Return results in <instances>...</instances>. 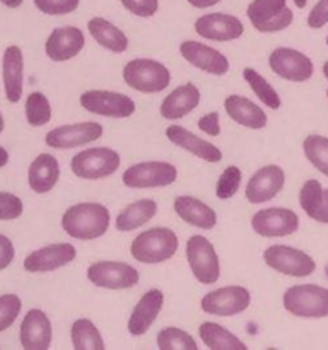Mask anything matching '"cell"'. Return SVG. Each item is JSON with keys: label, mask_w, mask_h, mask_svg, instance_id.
Here are the masks:
<instances>
[{"label": "cell", "mask_w": 328, "mask_h": 350, "mask_svg": "<svg viewBox=\"0 0 328 350\" xmlns=\"http://www.w3.org/2000/svg\"><path fill=\"white\" fill-rule=\"evenodd\" d=\"M111 222L109 211L96 202H81L65 211L62 228L70 238L92 241L106 234Z\"/></svg>", "instance_id": "cell-1"}, {"label": "cell", "mask_w": 328, "mask_h": 350, "mask_svg": "<svg viewBox=\"0 0 328 350\" xmlns=\"http://www.w3.org/2000/svg\"><path fill=\"white\" fill-rule=\"evenodd\" d=\"M176 232L167 228H152L140 232L130 245V253L140 263L156 265V263L167 262L178 252Z\"/></svg>", "instance_id": "cell-2"}, {"label": "cell", "mask_w": 328, "mask_h": 350, "mask_svg": "<svg viewBox=\"0 0 328 350\" xmlns=\"http://www.w3.org/2000/svg\"><path fill=\"white\" fill-rule=\"evenodd\" d=\"M123 81L142 94L164 91L171 82V74L164 64L150 58H135L123 67Z\"/></svg>", "instance_id": "cell-3"}, {"label": "cell", "mask_w": 328, "mask_h": 350, "mask_svg": "<svg viewBox=\"0 0 328 350\" xmlns=\"http://www.w3.org/2000/svg\"><path fill=\"white\" fill-rule=\"evenodd\" d=\"M284 308L287 313L299 318H327L328 317V289L327 287L301 284L292 286L284 293Z\"/></svg>", "instance_id": "cell-4"}, {"label": "cell", "mask_w": 328, "mask_h": 350, "mask_svg": "<svg viewBox=\"0 0 328 350\" xmlns=\"http://www.w3.org/2000/svg\"><path fill=\"white\" fill-rule=\"evenodd\" d=\"M122 157L109 147H91L75 154L70 161V170L81 180H102L116 173Z\"/></svg>", "instance_id": "cell-5"}, {"label": "cell", "mask_w": 328, "mask_h": 350, "mask_svg": "<svg viewBox=\"0 0 328 350\" xmlns=\"http://www.w3.org/2000/svg\"><path fill=\"white\" fill-rule=\"evenodd\" d=\"M187 260L195 279L204 286L215 284L221 277V263L214 245L205 236L195 234L187 241Z\"/></svg>", "instance_id": "cell-6"}, {"label": "cell", "mask_w": 328, "mask_h": 350, "mask_svg": "<svg viewBox=\"0 0 328 350\" xmlns=\"http://www.w3.org/2000/svg\"><path fill=\"white\" fill-rule=\"evenodd\" d=\"M178 180V170L166 161H146L126 167L122 181L128 188H163Z\"/></svg>", "instance_id": "cell-7"}, {"label": "cell", "mask_w": 328, "mask_h": 350, "mask_svg": "<svg viewBox=\"0 0 328 350\" xmlns=\"http://www.w3.org/2000/svg\"><path fill=\"white\" fill-rule=\"evenodd\" d=\"M79 103L85 111L108 116V118H128L137 109L135 101L130 96L115 91H105V89L82 92Z\"/></svg>", "instance_id": "cell-8"}, {"label": "cell", "mask_w": 328, "mask_h": 350, "mask_svg": "<svg viewBox=\"0 0 328 350\" xmlns=\"http://www.w3.org/2000/svg\"><path fill=\"white\" fill-rule=\"evenodd\" d=\"M248 19L260 33H277L292 24L294 14L286 0H253L248 5Z\"/></svg>", "instance_id": "cell-9"}, {"label": "cell", "mask_w": 328, "mask_h": 350, "mask_svg": "<svg viewBox=\"0 0 328 350\" xmlns=\"http://www.w3.org/2000/svg\"><path fill=\"white\" fill-rule=\"evenodd\" d=\"M89 282L96 287L111 291L132 289L139 284L140 273L125 262H96L87 269Z\"/></svg>", "instance_id": "cell-10"}, {"label": "cell", "mask_w": 328, "mask_h": 350, "mask_svg": "<svg viewBox=\"0 0 328 350\" xmlns=\"http://www.w3.org/2000/svg\"><path fill=\"white\" fill-rule=\"evenodd\" d=\"M249 304L251 294L241 286H228L210 291L200 301L202 311L214 317H236L248 310Z\"/></svg>", "instance_id": "cell-11"}, {"label": "cell", "mask_w": 328, "mask_h": 350, "mask_svg": "<svg viewBox=\"0 0 328 350\" xmlns=\"http://www.w3.org/2000/svg\"><path fill=\"white\" fill-rule=\"evenodd\" d=\"M263 262L275 272L289 277H308L316 270V263L304 252L286 245H273L263 252Z\"/></svg>", "instance_id": "cell-12"}, {"label": "cell", "mask_w": 328, "mask_h": 350, "mask_svg": "<svg viewBox=\"0 0 328 350\" xmlns=\"http://www.w3.org/2000/svg\"><path fill=\"white\" fill-rule=\"evenodd\" d=\"M102 125L98 122H82L72 125H62L50 130L44 137V144L51 149H75V147L87 146L102 137Z\"/></svg>", "instance_id": "cell-13"}, {"label": "cell", "mask_w": 328, "mask_h": 350, "mask_svg": "<svg viewBox=\"0 0 328 350\" xmlns=\"http://www.w3.org/2000/svg\"><path fill=\"white\" fill-rule=\"evenodd\" d=\"M251 228L263 238H284L297 231L299 217L290 208H263L251 217Z\"/></svg>", "instance_id": "cell-14"}, {"label": "cell", "mask_w": 328, "mask_h": 350, "mask_svg": "<svg viewBox=\"0 0 328 350\" xmlns=\"http://www.w3.org/2000/svg\"><path fill=\"white\" fill-rule=\"evenodd\" d=\"M273 74L290 82H306L313 77V62L292 48H275L269 58Z\"/></svg>", "instance_id": "cell-15"}, {"label": "cell", "mask_w": 328, "mask_h": 350, "mask_svg": "<svg viewBox=\"0 0 328 350\" xmlns=\"http://www.w3.org/2000/svg\"><path fill=\"white\" fill-rule=\"evenodd\" d=\"M77 256V250L70 243H55V245L43 246L34 250L33 253L24 258V270L29 273H44L55 272L62 267L72 263Z\"/></svg>", "instance_id": "cell-16"}, {"label": "cell", "mask_w": 328, "mask_h": 350, "mask_svg": "<svg viewBox=\"0 0 328 350\" xmlns=\"http://www.w3.org/2000/svg\"><path fill=\"white\" fill-rule=\"evenodd\" d=\"M284 183H286V173L280 166L269 164V166L260 167L246 183V200L253 205L265 204L280 193Z\"/></svg>", "instance_id": "cell-17"}, {"label": "cell", "mask_w": 328, "mask_h": 350, "mask_svg": "<svg viewBox=\"0 0 328 350\" xmlns=\"http://www.w3.org/2000/svg\"><path fill=\"white\" fill-rule=\"evenodd\" d=\"M195 31L198 36L210 41H232L245 33L241 21L231 14L212 12L200 16L195 21Z\"/></svg>", "instance_id": "cell-18"}, {"label": "cell", "mask_w": 328, "mask_h": 350, "mask_svg": "<svg viewBox=\"0 0 328 350\" xmlns=\"http://www.w3.org/2000/svg\"><path fill=\"white\" fill-rule=\"evenodd\" d=\"M84 44L85 36L82 29L75 26L57 27V29L51 31L46 43H44V53L50 60L60 64V62H67L77 57Z\"/></svg>", "instance_id": "cell-19"}, {"label": "cell", "mask_w": 328, "mask_h": 350, "mask_svg": "<svg viewBox=\"0 0 328 350\" xmlns=\"http://www.w3.org/2000/svg\"><path fill=\"white\" fill-rule=\"evenodd\" d=\"M20 345L24 350H48L53 338L50 318L41 310H29L19 328Z\"/></svg>", "instance_id": "cell-20"}, {"label": "cell", "mask_w": 328, "mask_h": 350, "mask_svg": "<svg viewBox=\"0 0 328 350\" xmlns=\"http://www.w3.org/2000/svg\"><path fill=\"white\" fill-rule=\"evenodd\" d=\"M180 55L188 64L197 67L198 70L207 72V74L224 75L229 72V60L226 58V55H222L215 48L198 43V41H183L180 44Z\"/></svg>", "instance_id": "cell-21"}, {"label": "cell", "mask_w": 328, "mask_h": 350, "mask_svg": "<svg viewBox=\"0 0 328 350\" xmlns=\"http://www.w3.org/2000/svg\"><path fill=\"white\" fill-rule=\"evenodd\" d=\"M164 304V294L159 289H150L144 294L139 299V303L133 308L132 314L128 318V334L133 337H142L149 332V328L152 327L154 321L159 317L161 310H163Z\"/></svg>", "instance_id": "cell-22"}, {"label": "cell", "mask_w": 328, "mask_h": 350, "mask_svg": "<svg viewBox=\"0 0 328 350\" xmlns=\"http://www.w3.org/2000/svg\"><path fill=\"white\" fill-rule=\"evenodd\" d=\"M166 137L169 142L174 144V146L187 150V152L193 154V156H197L198 159L205 161V163L214 164V163H221L222 161V152L217 146L200 139V137L191 133L190 130L184 129V126L169 125L166 129Z\"/></svg>", "instance_id": "cell-23"}, {"label": "cell", "mask_w": 328, "mask_h": 350, "mask_svg": "<svg viewBox=\"0 0 328 350\" xmlns=\"http://www.w3.org/2000/svg\"><path fill=\"white\" fill-rule=\"evenodd\" d=\"M2 77L7 101L19 103L24 91V55L16 44H10L3 51Z\"/></svg>", "instance_id": "cell-24"}, {"label": "cell", "mask_w": 328, "mask_h": 350, "mask_svg": "<svg viewBox=\"0 0 328 350\" xmlns=\"http://www.w3.org/2000/svg\"><path fill=\"white\" fill-rule=\"evenodd\" d=\"M200 91L195 84L187 82L183 85H178L174 91H171L161 103L159 113L164 120H180L184 118L188 113L193 111L200 103Z\"/></svg>", "instance_id": "cell-25"}, {"label": "cell", "mask_w": 328, "mask_h": 350, "mask_svg": "<svg viewBox=\"0 0 328 350\" xmlns=\"http://www.w3.org/2000/svg\"><path fill=\"white\" fill-rule=\"evenodd\" d=\"M173 208L181 221L193 226L197 229H214L217 224V214L212 207L204 204L198 198L190 197V195H181L173 202Z\"/></svg>", "instance_id": "cell-26"}, {"label": "cell", "mask_w": 328, "mask_h": 350, "mask_svg": "<svg viewBox=\"0 0 328 350\" xmlns=\"http://www.w3.org/2000/svg\"><path fill=\"white\" fill-rule=\"evenodd\" d=\"M60 180V164L51 154L41 152L31 163L27 171V183L34 193H48Z\"/></svg>", "instance_id": "cell-27"}, {"label": "cell", "mask_w": 328, "mask_h": 350, "mask_svg": "<svg viewBox=\"0 0 328 350\" xmlns=\"http://www.w3.org/2000/svg\"><path fill=\"white\" fill-rule=\"evenodd\" d=\"M224 108L229 118H232L236 123L246 126V129L260 130L266 125L265 111L245 96H228L224 101Z\"/></svg>", "instance_id": "cell-28"}, {"label": "cell", "mask_w": 328, "mask_h": 350, "mask_svg": "<svg viewBox=\"0 0 328 350\" xmlns=\"http://www.w3.org/2000/svg\"><path fill=\"white\" fill-rule=\"evenodd\" d=\"M89 34L94 38L96 43L111 53H123L128 48V38L120 27L109 23L105 17H92L87 23Z\"/></svg>", "instance_id": "cell-29"}, {"label": "cell", "mask_w": 328, "mask_h": 350, "mask_svg": "<svg viewBox=\"0 0 328 350\" xmlns=\"http://www.w3.org/2000/svg\"><path fill=\"white\" fill-rule=\"evenodd\" d=\"M156 214H157L156 202L150 200V198L137 200L120 212L118 217H116V229L122 232L135 231L137 228H142V226L147 224L150 219H154V215Z\"/></svg>", "instance_id": "cell-30"}, {"label": "cell", "mask_w": 328, "mask_h": 350, "mask_svg": "<svg viewBox=\"0 0 328 350\" xmlns=\"http://www.w3.org/2000/svg\"><path fill=\"white\" fill-rule=\"evenodd\" d=\"M198 335L210 350H246L245 342L239 340L232 332L212 321H205L198 327Z\"/></svg>", "instance_id": "cell-31"}, {"label": "cell", "mask_w": 328, "mask_h": 350, "mask_svg": "<svg viewBox=\"0 0 328 350\" xmlns=\"http://www.w3.org/2000/svg\"><path fill=\"white\" fill-rule=\"evenodd\" d=\"M72 345L75 350H105V340L89 318H79L70 328Z\"/></svg>", "instance_id": "cell-32"}, {"label": "cell", "mask_w": 328, "mask_h": 350, "mask_svg": "<svg viewBox=\"0 0 328 350\" xmlns=\"http://www.w3.org/2000/svg\"><path fill=\"white\" fill-rule=\"evenodd\" d=\"M243 77L248 82V85L251 88V91L255 92L256 98L262 101V105L269 106L272 109H279L282 101H280V96L277 94V91L273 89V85L266 81L263 75H260L255 68H245L243 70Z\"/></svg>", "instance_id": "cell-33"}, {"label": "cell", "mask_w": 328, "mask_h": 350, "mask_svg": "<svg viewBox=\"0 0 328 350\" xmlns=\"http://www.w3.org/2000/svg\"><path fill=\"white\" fill-rule=\"evenodd\" d=\"M26 120L31 126H44L51 120V105L43 92H31L24 105Z\"/></svg>", "instance_id": "cell-34"}, {"label": "cell", "mask_w": 328, "mask_h": 350, "mask_svg": "<svg viewBox=\"0 0 328 350\" xmlns=\"http://www.w3.org/2000/svg\"><path fill=\"white\" fill-rule=\"evenodd\" d=\"M306 159L320 173L328 176V139L323 135H308L303 142Z\"/></svg>", "instance_id": "cell-35"}, {"label": "cell", "mask_w": 328, "mask_h": 350, "mask_svg": "<svg viewBox=\"0 0 328 350\" xmlns=\"http://www.w3.org/2000/svg\"><path fill=\"white\" fill-rule=\"evenodd\" d=\"M157 347L161 350H198V344L188 332L167 327L157 334Z\"/></svg>", "instance_id": "cell-36"}, {"label": "cell", "mask_w": 328, "mask_h": 350, "mask_svg": "<svg viewBox=\"0 0 328 350\" xmlns=\"http://www.w3.org/2000/svg\"><path fill=\"white\" fill-rule=\"evenodd\" d=\"M241 170L238 166H228L217 180V187H215V195L219 200H229L238 193L239 187H241Z\"/></svg>", "instance_id": "cell-37"}, {"label": "cell", "mask_w": 328, "mask_h": 350, "mask_svg": "<svg viewBox=\"0 0 328 350\" xmlns=\"http://www.w3.org/2000/svg\"><path fill=\"white\" fill-rule=\"evenodd\" d=\"M23 310V301L16 294L0 296V334L9 330Z\"/></svg>", "instance_id": "cell-38"}, {"label": "cell", "mask_w": 328, "mask_h": 350, "mask_svg": "<svg viewBox=\"0 0 328 350\" xmlns=\"http://www.w3.org/2000/svg\"><path fill=\"white\" fill-rule=\"evenodd\" d=\"M321 191H323V188H321V183L318 180H308L301 188L299 204L301 208L308 214V217H311L313 212L316 211L318 204H320Z\"/></svg>", "instance_id": "cell-39"}, {"label": "cell", "mask_w": 328, "mask_h": 350, "mask_svg": "<svg viewBox=\"0 0 328 350\" xmlns=\"http://www.w3.org/2000/svg\"><path fill=\"white\" fill-rule=\"evenodd\" d=\"M24 204L17 195L0 191V221H14L23 215Z\"/></svg>", "instance_id": "cell-40"}, {"label": "cell", "mask_w": 328, "mask_h": 350, "mask_svg": "<svg viewBox=\"0 0 328 350\" xmlns=\"http://www.w3.org/2000/svg\"><path fill=\"white\" fill-rule=\"evenodd\" d=\"M81 0H34V5L46 16H65L74 12Z\"/></svg>", "instance_id": "cell-41"}, {"label": "cell", "mask_w": 328, "mask_h": 350, "mask_svg": "<svg viewBox=\"0 0 328 350\" xmlns=\"http://www.w3.org/2000/svg\"><path fill=\"white\" fill-rule=\"evenodd\" d=\"M120 2L137 17H150L159 9V0H120Z\"/></svg>", "instance_id": "cell-42"}, {"label": "cell", "mask_w": 328, "mask_h": 350, "mask_svg": "<svg viewBox=\"0 0 328 350\" xmlns=\"http://www.w3.org/2000/svg\"><path fill=\"white\" fill-rule=\"evenodd\" d=\"M328 23V0H320L316 5L311 9L308 16V26L313 29H320Z\"/></svg>", "instance_id": "cell-43"}, {"label": "cell", "mask_w": 328, "mask_h": 350, "mask_svg": "<svg viewBox=\"0 0 328 350\" xmlns=\"http://www.w3.org/2000/svg\"><path fill=\"white\" fill-rule=\"evenodd\" d=\"M198 129L210 137L221 135V123H219V113L210 111L198 120Z\"/></svg>", "instance_id": "cell-44"}, {"label": "cell", "mask_w": 328, "mask_h": 350, "mask_svg": "<svg viewBox=\"0 0 328 350\" xmlns=\"http://www.w3.org/2000/svg\"><path fill=\"white\" fill-rule=\"evenodd\" d=\"M16 258V248L10 238L5 234H0V270L9 269L10 263Z\"/></svg>", "instance_id": "cell-45"}, {"label": "cell", "mask_w": 328, "mask_h": 350, "mask_svg": "<svg viewBox=\"0 0 328 350\" xmlns=\"http://www.w3.org/2000/svg\"><path fill=\"white\" fill-rule=\"evenodd\" d=\"M311 219L316 222H321V224H328V190L321 191L320 204H318L316 211L313 212Z\"/></svg>", "instance_id": "cell-46"}, {"label": "cell", "mask_w": 328, "mask_h": 350, "mask_svg": "<svg viewBox=\"0 0 328 350\" xmlns=\"http://www.w3.org/2000/svg\"><path fill=\"white\" fill-rule=\"evenodd\" d=\"M219 2L221 0H188V3L191 7H195V9H208L212 5H217Z\"/></svg>", "instance_id": "cell-47"}, {"label": "cell", "mask_w": 328, "mask_h": 350, "mask_svg": "<svg viewBox=\"0 0 328 350\" xmlns=\"http://www.w3.org/2000/svg\"><path fill=\"white\" fill-rule=\"evenodd\" d=\"M7 163H9V152L0 146V167L7 166Z\"/></svg>", "instance_id": "cell-48"}, {"label": "cell", "mask_w": 328, "mask_h": 350, "mask_svg": "<svg viewBox=\"0 0 328 350\" xmlns=\"http://www.w3.org/2000/svg\"><path fill=\"white\" fill-rule=\"evenodd\" d=\"M0 2H2L5 7H9V9H17L24 0H0Z\"/></svg>", "instance_id": "cell-49"}, {"label": "cell", "mask_w": 328, "mask_h": 350, "mask_svg": "<svg viewBox=\"0 0 328 350\" xmlns=\"http://www.w3.org/2000/svg\"><path fill=\"white\" fill-rule=\"evenodd\" d=\"M294 3H296V7H299V9H303V7H306L308 0H292Z\"/></svg>", "instance_id": "cell-50"}, {"label": "cell", "mask_w": 328, "mask_h": 350, "mask_svg": "<svg viewBox=\"0 0 328 350\" xmlns=\"http://www.w3.org/2000/svg\"><path fill=\"white\" fill-rule=\"evenodd\" d=\"M3 129H5V122H3V116H2V111H0V133L3 132Z\"/></svg>", "instance_id": "cell-51"}, {"label": "cell", "mask_w": 328, "mask_h": 350, "mask_svg": "<svg viewBox=\"0 0 328 350\" xmlns=\"http://www.w3.org/2000/svg\"><path fill=\"white\" fill-rule=\"evenodd\" d=\"M323 74H325V77L328 79V62H325L323 64Z\"/></svg>", "instance_id": "cell-52"}, {"label": "cell", "mask_w": 328, "mask_h": 350, "mask_svg": "<svg viewBox=\"0 0 328 350\" xmlns=\"http://www.w3.org/2000/svg\"><path fill=\"white\" fill-rule=\"evenodd\" d=\"M327 98H328V89H327Z\"/></svg>", "instance_id": "cell-53"}, {"label": "cell", "mask_w": 328, "mask_h": 350, "mask_svg": "<svg viewBox=\"0 0 328 350\" xmlns=\"http://www.w3.org/2000/svg\"><path fill=\"white\" fill-rule=\"evenodd\" d=\"M327 44H328V36H327Z\"/></svg>", "instance_id": "cell-54"}]
</instances>
